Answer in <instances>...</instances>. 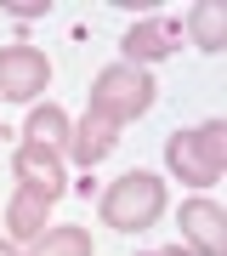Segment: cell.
I'll return each instance as SVG.
<instances>
[{"label": "cell", "instance_id": "8992f818", "mask_svg": "<svg viewBox=\"0 0 227 256\" xmlns=\"http://www.w3.org/2000/svg\"><path fill=\"white\" fill-rule=\"evenodd\" d=\"M17 182H28V188H40V194H63L68 188V165H63V154H51V148H17Z\"/></svg>", "mask_w": 227, "mask_h": 256}, {"label": "cell", "instance_id": "9a60e30c", "mask_svg": "<svg viewBox=\"0 0 227 256\" xmlns=\"http://www.w3.org/2000/svg\"><path fill=\"white\" fill-rule=\"evenodd\" d=\"M0 256H17V250H11V245H6V239H0Z\"/></svg>", "mask_w": 227, "mask_h": 256}, {"label": "cell", "instance_id": "5b68a950", "mask_svg": "<svg viewBox=\"0 0 227 256\" xmlns=\"http://www.w3.org/2000/svg\"><path fill=\"white\" fill-rule=\"evenodd\" d=\"M176 216H182V234L193 239V250H199V256H227V216H222L216 200H205V194H199V200H188Z\"/></svg>", "mask_w": 227, "mask_h": 256}, {"label": "cell", "instance_id": "52a82bcc", "mask_svg": "<svg viewBox=\"0 0 227 256\" xmlns=\"http://www.w3.org/2000/svg\"><path fill=\"white\" fill-rule=\"evenodd\" d=\"M176 52V28L171 23H136V28H125V63L131 68H142V63H165V57Z\"/></svg>", "mask_w": 227, "mask_h": 256}, {"label": "cell", "instance_id": "ba28073f", "mask_svg": "<svg viewBox=\"0 0 227 256\" xmlns=\"http://www.w3.org/2000/svg\"><path fill=\"white\" fill-rule=\"evenodd\" d=\"M51 205H57L51 194H40V188L17 182V194H11V205H6V228L17 234V239H40V228H45V210H51Z\"/></svg>", "mask_w": 227, "mask_h": 256}, {"label": "cell", "instance_id": "7c38bea8", "mask_svg": "<svg viewBox=\"0 0 227 256\" xmlns=\"http://www.w3.org/2000/svg\"><path fill=\"white\" fill-rule=\"evenodd\" d=\"M28 256H91V234L85 228H57V234H40V245Z\"/></svg>", "mask_w": 227, "mask_h": 256}, {"label": "cell", "instance_id": "3957f363", "mask_svg": "<svg viewBox=\"0 0 227 256\" xmlns=\"http://www.w3.org/2000/svg\"><path fill=\"white\" fill-rule=\"evenodd\" d=\"M148 108H154V74H142L131 63L97 74V86H91V114H97V120H114V126H119V120H136Z\"/></svg>", "mask_w": 227, "mask_h": 256}, {"label": "cell", "instance_id": "6da1fadb", "mask_svg": "<svg viewBox=\"0 0 227 256\" xmlns=\"http://www.w3.org/2000/svg\"><path fill=\"white\" fill-rule=\"evenodd\" d=\"M165 165H171L188 188L222 182V171H227V126H222V120H210V126L176 131V137L165 142Z\"/></svg>", "mask_w": 227, "mask_h": 256}, {"label": "cell", "instance_id": "7a4b0ae2", "mask_svg": "<svg viewBox=\"0 0 227 256\" xmlns=\"http://www.w3.org/2000/svg\"><path fill=\"white\" fill-rule=\"evenodd\" d=\"M159 210H165V182H159L154 171H131V176H119V182L102 194V222L119 228V234L154 228Z\"/></svg>", "mask_w": 227, "mask_h": 256}, {"label": "cell", "instance_id": "277c9868", "mask_svg": "<svg viewBox=\"0 0 227 256\" xmlns=\"http://www.w3.org/2000/svg\"><path fill=\"white\" fill-rule=\"evenodd\" d=\"M45 80H51L45 52H34V46H6V52H0V97L28 102V97L45 92Z\"/></svg>", "mask_w": 227, "mask_h": 256}, {"label": "cell", "instance_id": "4fadbf2b", "mask_svg": "<svg viewBox=\"0 0 227 256\" xmlns=\"http://www.w3.org/2000/svg\"><path fill=\"white\" fill-rule=\"evenodd\" d=\"M6 18H17V23H23V18H45V6H40V0H28V6H17V0H11Z\"/></svg>", "mask_w": 227, "mask_h": 256}, {"label": "cell", "instance_id": "30bf717a", "mask_svg": "<svg viewBox=\"0 0 227 256\" xmlns=\"http://www.w3.org/2000/svg\"><path fill=\"white\" fill-rule=\"evenodd\" d=\"M68 137H74V126H68L63 108H34V114H28V131H23L28 148H51V154L68 160Z\"/></svg>", "mask_w": 227, "mask_h": 256}, {"label": "cell", "instance_id": "8fae6325", "mask_svg": "<svg viewBox=\"0 0 227 256\" xmlns=\"http://www.w3.org/2000/svg\"><path fill=\"white\" fill-rule=\"evenodd\" d=\"M188 28H193V46L216 57V52L227 46V6H222V0H205V6H193V12H188Z\"/></svg>", "mask_w": 227, "mask_h": 256}, {"label": "cell", "instance_id": "9c48e42d", "mask_svg": "<svg viewBox=\"0 0 227 256\" xmlns=\"http://www.w3.org/2000/svg\"><path fill=\"white\" fill-rule=\"evenodd\" d=\"M119 142V126L114 120H97V114H85L80 126H74V137H68V148H74V165H97L108 148Z\"/></svg>", "mask_w": 227, "mask_h": 256}, {"label": "cell", "instance_id": "5bb4252c", "mask_svg": "<svg viewBox=\"0 0 227 256\" xmlns=\"http://www.w3.org/2000/svg\"><path fill=\"white\" fill-rule=\"evenodd\" d=\"M148 256H193V250H176V245H159V250H148Z\"/></svg>", "mask_w": 227, "mask_h": 256}]
</instances>
